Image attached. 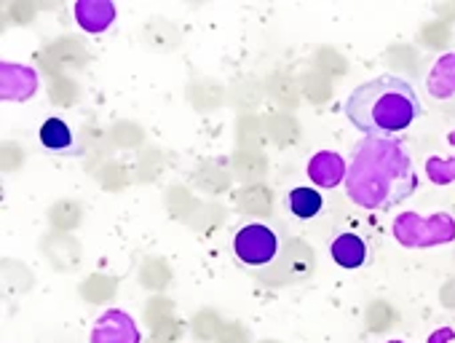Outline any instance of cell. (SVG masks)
I'll return each instance as SVG.
<instances>
[{"instance_id": "obj_1", "label": "cell", "mask_w": 455, "mask_h": 343, "mask_svg": "<svg viewBox=\"0 0 455 343\" xmlns=\"http://www.w3.org/2000/svg\"><path fill=\"white\" fill-rule=\"evenodd\" d=\"M346 196L367 212H391L418 191V172L402 137H362L354 145Z\"/></svg>"}, {"instance_id": "obj_3", "label": "cell", "mask_w": 455, "mask_h": 343, "mask_svg": "<svg viewBox=\"0 0 455 343\" xmlns=\"http://www.w3.org/2000/svg\"><path fill=\"white\" fill-rule=\"evenodd\" d=\"M391 236L404 250H428L455 242V218L450 212H402L391 223Z\"/></svg>"}, {"instance_id": "obj_14", "label": "cell", "mask_w": 455, "mask_h": 343, "mask_svg": "<svg viewBox=\"0 0 455 343\" xmlns=\"http://www.w3.org/2000/svg\"><path fill=\"white\" fill-rule=\"evenodd\" d=\"M426 343H455V327H436Z\"/></svg>"}, {"instance_id": "obj_12", "label": "cell", "mask_w": 455, "mask_h": 343, "mask_svg": "<svg viewBox=\"0 0 455 343\" xmlns=\"http://www.w3.org/2000/svg\"><path fill=\"white\" fill-rule=\"evenodd\" d=\"M284 207L295 220H314L324 210V196L314 186H298L284 196Z\"/></svg>"}, {"instance_id": "obj_4", "label": "cell", "mask_w": 455, "mask_h": 343, "mask_svg": "<svg viewBox=\"0 0 455 343\" xmlns=\"http://www.w3.org/2000/svg\"><path fill=\"white\" fill-rule=\"evenodd\" d=\"M234 255L242 266L250 268L271 266L279 255V236L266 223H247L234 236Z\"/></svg>"}, {"instance_id": "obj_10", "label": "cell", "mask_w": 455, "mask_h": 343, "mask_svg": "<svg viewBox=\"0 0 455 343\" xmlns=\"http://www.w3.org/2000/svg\"><path fill=\"white\" fill-rule=\"evenodd\" d=\"M426 92L431 100H452L455 97V52H447L434 60L426 73Z\"/></svg>"}, {"instance_id": "obj_7", "label": "cell", "mask_w": 455, "mask_h": 343, "mask_svg": "<svg viewBox=\"0 0 455 343\" xmlns=\"http://www.w3.org/2000/svg\"><path fill=\"white\" fill-rule=\"evenodd\" d=\"M306 175L314 188L332 191L338 186H346L348 178V161L335 153V150H316L308 164H306Z\"/></svg>"}, {"instance_id": "obj_9", "label": "cell", "mask_w": 455, "mask_h": 343, "mask_svg": "<svg viewBox=\"0 0 455 343\" xmlns=\"http://www.w3.org/2000/svg\"><path fill=\"white\" fill-rule=\"evenodd\" d=\"M330 258H332L335 266H340L346 271H356V268H362L367 263L370 250H367V242L359 234L343 231L330 242Z\"/></svg>"}, {"instance_id": "obj_11", "label": "cell", "mask_w": 455, "mask_h": 343, "mask_svg": "<svg viewBox=\"0 0 455 343\" xmlns=\"http://www.w3.org/2000/svg\"><path fill=\"white\" fill-rule=\"evenodd\" d=\"M38 137H41V145L49 153H57V156H73V153H78L76 134H73V129H70V124L65 118H57V116L46 118L41 124Z\"/></svg>"}, {"instance_id": "obj_8", "label": "cell", "mask_w": 455, "mask_h": 343, "mask_svg": "<svg viewBox=\"0 0 455 343\" xmlns=\"http://www.w3.org/2000/svg\"><path fill=\"white\" fill-rule=\"evenodd\" d=\"M76 25L89 36H102L113 28L118 9L113 0H76L73 4Z\"/></svg>"}, {"instance_id": "obj_15", "label": "cell", "mask_w": 455, "mask_h": 343, "mask_svg": "<svg viewBox=\"0 0 455 343\" xmlns=\"http://www.w3.org/2000/svg\"><path fill=\"white\" fill-rule=\"evenodd\" d=\"M386 343H404V340H399V338H391V340H386Z\"/></svg>"}, {"instance_id": "obj_6", "label": "cell", "mask_w": 455, "mask_h": 343, "mask_svg": "<svg viewBox=\"0 0 455 343\" xmlns=\"http://www.w3.org/2000/svg\"><path fill=\"white\" fill-rule=\"evenodd\" d=\"M41 92V76L33 65L6 60L0 65V100L4 102H30Z\"/></svg>"}, {"instance_id": "obj_5", "label": "cell", "mask_w": 455, "mask_h": 343, "mask_svg": "<svg viewBox=\"0 0 455 343\" xmlns=\"http://www.w3.org/2000/svg\"><path fill=\"white\" fill-rule=\"evenodd\" d=\"M89 343H142V330L129 311L108 308L92 324Z\"/></svg>"}, {"instance_id": "obj_13", "label": "cell", "mask_w": 455, "mask_h": 343, "mask_svg": "<svg viewBox=\"0 0 455 343\" xmlns=\"http://www.w3.org/2000/svg\"><path fill=\"white\" fill-rule=\"evenodd\" d=\"M444 140L452 148V153L450 156H428L423 161V172H426L428 183L431 186H439V188L455 183V129H450Z\"/></svg>"}, {"instance_id": "obj_2", "label": "cell", "mask_w": 455, "mask_h": 343, "mask_svg": "<svg viewBox=\"0 0 455 343\" xmlns=\"http://www.w3.org/2000/svg\"><path fill=\"white\" fill-rule=\"evenodd\" d=\"M343 113L364 137H399L423 116V105L404 78L386 73L354 86Z\"/></svg>"}]
</instances>
